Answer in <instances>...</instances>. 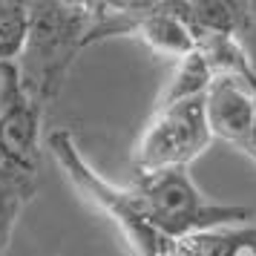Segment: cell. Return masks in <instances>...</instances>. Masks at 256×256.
I'll return each instance as SVG.
<instances>
[{
	"label": "cell",
	"instance_id": "cell-1",
	"mask_svg": "<svg viewBox=\"0 0 256 256\" xmlns=\"http://www.w3.org/2000/svg\"><path fill=\"white\" fill-rule=\"evenodd\" d=\"M6 98L0 112V256L24 208L38 193L44 158V106L20 86L18 66L6 64Z\"/></svg>",
	"mask_w": 256,
	"mask_h": 256
},
{
	"label": "cell",
	"instance_id": "cell-2",
	"mask_svg": "<svg viewBox=\"0 0 256 256\" xmlns=\"http://www.w3.org/2000/svg\"><path fill=\"white\" fill-rule=\"evenodd\" d=\"M92 26L90 3L35 0L29 3V35L18 58V78L35 104L46 106L60 95L75 55L86 49Z\"/></svg>",
	"mask_w": 256,
	"mask_h": 256
},
{
	"label": "cell",
	"instance_id": "cell-3",
	"mask_svg": "<svg viewBox=\"0 0 256 256\" xmlns=\"http://www.w3.org/2000/svg\"><path fill=\"white\" fill-rule=\"evenodd\" d=\"M46 150L52 152L60 173L72 182V187L116 224L130 256H176V242L167 239L150 222L138 193L132 187L112 184L110 178L98 173L84 158L81 147L70 130H52L46 136Z\"/></svg>",
	"mask_w": 256,
	"mask_h": 256
},
{
	"label": "cell",
	"instance_id": "cell-4",
	"mask_svg": "<svg viewBox=\"0 0 256 256\" xmlns=\"http://www.w3.org/2000/svg\"><path fill=\"white\" fill-rule=\"evenodd\" d=\"M132 190L138 193L150 222L167 239H184L193 233L242 224L254 219V210L242 204H216L202 196L187 167L182 170H158V173H136Z\"/></svg>",
	"mask_w": 256,
	"mask_h": 256
},
{
	"label": "cell",
	"instance_id": "cell-5",
	"mask_svg": "<svg viewBox=\"0 0 256 256\" xmlns=\"http://www.w3.org/2000/svg\"><path fill=\"white\" fill-rule=\"evenodd\" d=\"M213 132L204 116V95L170 106H152V116L132 147L136 173L182 170L210 147Z\"/></svg>",
	"mask_w": 256,
	"mask_h": 256
},
{
	"label": "cell",
	"instance_id": "cell-6",
	"mask_svg": "<svg viewBox=\"0 0 256 256\" xmlns=\"http://www.w3.org/2000/svg\"><path fill=\"white\" fill-rule=\"evenodd\" d=\"M250 70H244L242 75H216L204 92V116L213 138L228 141L242 152L248 150L256 112L254 86L248 81Z\"/></svg>",
	"mask_w": 256,
	"mask_h": 256
},
{
	"label": "cell",
	"instance_id": "cell-7",
	"mask_svg": "<svg viewBox=\"0 0 256 256\" xmlns=\"http://www.w3.org/2000/svg\"><path fill=\"white\" fill-rule=\"evenodd\" d=\"M130 29L127 38H138L152 55L178 64L198 49L190 26L176 14L173 0H127Z\"/></svg>",
	"mask_w": 256,
	"mask_h": 256
},
{
	"label": "cell",
	"instance_id": "cell-8",
	"mask_svg": "<svg viewBox=\"0 0 256 256\" xmlns=\"http://www.w3.org/2000/svg\"><path fill=\"white\" fill-rule=\"evenodd\" d=\"M176 14L198 38L224 35L242 40L254 29V6L242 0H173Z\"/></svg>",
	"mask_w": 256,
	"mask_h": 256
},
{
	"label": "cell",
	"instance_id": "cell-9",
	"mask_svg": "<svg viewBox=\"0 0 256 256\" xmlns=\"http://www.w3.org/2000/svg\"><path fill=\"white\" fill-rule=\"evenodd\" d=\"M176 256H256V224H224L176 242Z\"/></svg>",
	"mask_w": 256,
	"mask_h": 256
},
{
	"label": "cell",
	"instance_id": "cell-10",
	"mask_svg": "<svg viewBox=\"0 0 256 256\" xmlns=\"http://www.w3.org/2000/svg\"><path fill=\"white\" fill-rule=\"evenodd\" d=\"M210 81H213V72H210L208 60L202 58V52H193L182 58L178 64H173L170 78L164 81V86L158 90L156 106H170L178 101H190V98H202L208 92Z\"/></svg>",
	"mask_w": 256,
	"mask_h": 256
},
{
	"label": "cell",
	"instance_id": "cell-11",
	"mask_svg": "<svg viewBox=\"0 0 256 256\" xmlns=\"http://www.w3.org/2000/svg\"><path fill=\"white\" fill-rule=\"evenodd\" d=\"M29 35V3L0 0V66L18 64Z\"/></svg>",
	"mask_w": 256,
	"mask_h": 256
},
{
	"label": "cell",
	"instance_id": "cell-12",
	"mask_svg": "<svg viewBox=\"0 0 256 256\" xmlns=\"http://www.w3.org/2000/svg\"><path fill=\"white\" fill-rule=\"evenodd\" d=\"M248 81H250V86H254V98H256V70L248 72ZM244 156H250L256 164V112H254V127H250V138H248V150H244Z\"/></svg>",
	"mask_w": 256,
	"mask_h": 256
},
{
	"label": "cell",
	"instance_id": "cell-13",
	"mask_svg": "<svg viewBox=\"0 0 256 256\" xmlns=\"http://www.w3.org/2000/svg\"><path fill=\"white\" fill-rule=\"evenodd\" d=\"M3 98H6V75H3V66H0V112H3Z\"/></svg>",
	"mask_w": 256,
	"mask_h": 256
}]
</instances>
